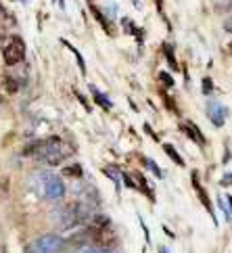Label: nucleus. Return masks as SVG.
I'll return each mask as SVG.
<instances>
[{"instance_id": "nucleus-1", "label": "nucleus", "mask_w": 232, "mask_h": 253, "mask_svg": "<svg viewBox=\"0 0 232 253\" xmlns=\"http://www.w3.org/2000/svg\"><path fill=\"white\" fill-rule=\"evenodd\" d=\"M67 153L69 151L63 147V140H61L59 136H50V138L36 140L32 144H28V147L21 151V155L42 159L44 164H48V166H59L61 161L65 159Z\"/></svg>"}, {"instance_id": "nucleus-2", "label": "nucleus", "mask_w": 232, "mask_h": 253, "mask_svg": "<svg viewBox=\"0 0 232 253\" xmlns=\"http://www.w3.org/2000/svg\"><path fill=\"white\" fill-rule=\"evenodd\" d=\"M34 184H36V191L44 199H48V201H61L65 197V184L57 174H50V171L36 174Z\"/></svg>"}, {"instance_id": "nucleus-3", "label": "nucleus", "mask_w": 232, "mask_h": 253, "mask_svg": "<svg viewBox=\"0 0 232 253\" xmlns=\"http://www.w3.org/2000/svg\"><path fill=\"white\" fill-rule=\"evenodd\" d=\"M67 241L61 234H42L28 245V253H63Z\"/></svg>"}, {"instance_id": "nucleus-4", "label": "nucleus", "mask_w": 232, "mask_h": 253, "mask_svg": "<svg viewBox=\"0 0 232 253\" xmlns=\"http://www.w3.org/2000/svg\"><path fill=\"white\" fill-rule=\"evenodd\" d=\"M23 57H25V44H23L21 38H17L15 36V38H11V42H8L4 46V50H2L4 65L13 67V65H17V63H21Z\"/></svg>"}, {"instance_id": "nucleus-5", "label": "nucleus", "mask_w": 232, "mask_h": 253, "mask_svg": "<svg viewBox=\"0 0 232 253\" xmlns=\"http://www.w3.org/2000/svg\"><path fill=\"white\" fill-rule=\"evenodd\" d=\"M226 115H228V109L224 105H220V103H207V117L211 120L213 126H224L226 122Z\"/></svg>"}, {"instance_id": "nucleus-6", "label": "nucleus", "mask_w": 232, "mask_h": 253, "mask_svg": "<svg viewBox=\"0 0 232 253\" xmlns=\"http://www.w3.org/2000/svg\"><path fill=\"white\" fill-rule=\"evenodd\" d=\"M193 186H194V191H197V197L201 199V203H203V207L209 211V215L213 218V222H218L216 220V213H213V207H211V201H209V197H207V193H205V188L201 186V182H199V176H197V171H193Z\"/></svg>"}, {"instance_id": "nucleus-7", "label": "nucleus", "mask_w": 232, "mask_h": 253, "mask_svg": "<svg viewBox=\"0 0 232 253\" xmlns=\"http://www.w3.org/2000/svg\"><path fill=\"white\" fill-rule=\"evenodd\" d=\"M180 128H182V132L186 134V136H189V138H193L194 142L199 144V147H205V142H207V140H205L203 132L197 128V124H194V122H184V124L180 126Z\"/></svg>"}, {"instance_id": "nucleus-8", "label": "nucleus", "mask_w": 232, "mask_h": 253, "mask_svg": "<svg viewBox=\"0 0 232 253\" xmlns=\"http://www.w3.org/2000/svg\"><path fill=\"white\" fill-rule=\"evenodd\" d=\"M88 6H90V13H92V15L96 17V21H99V23L103 25V30H105V32H109V34L113 36V34H115V30H113V25H111V21H109V19H105V15H103V13H101V11H99V8H96V6L92 4V2H90V4H88Z\"/></svg>"}, {"instance_id": "nucleus-9", "label": "nucleus", "mask_w": 232, "mask_h": 253, "mask_svg": "<svg viewBox=\"0 0 232 253\" xmlns=\"http://www.w3.org/2000/svg\"><path fill=\"white\" fill-rule=\"evenodd\" d=\"M134 178H136V182H138V184H136V188H140V191H142V193H145V195H147V197L151 199V201H155L153 188H151V186H149V182H147V178H145V176H142V174H140V171H136V174H134Z\"/></svg>"}, {"instance_id": "nucleus-10", "label": "nucleus", "mask_w": 232, "mask_h": 253, "mask_svg": "<svg viewBox=\"0 0 232 253\" xmlns=\"http://www.w3.org/2000/svg\"><path fill=\"white\" fill-rule=\"evenodd\" d=\"M90 92H92V96H94V101L96 103H99L101 107H103V109H107V111H109L111 109V107H113V103L109 101V98H107L103 92H101V90L99 88H94V86H90Z\"/></svg>"}, {"instance_id": "nucleus-11", "label": "nucleus", "mask_w": 232, "mask_h": 253, "mask_svg": "<svg viewBox=\"0 0 232 253\" xmlns=\"http://www.w3.org/2000/svg\"><path fill=\"white\" fill-rule=\"evenodd\" d=\"M163 151L167 153V157H169V159H174V161H176V164H178V166H180V168H184V159L180 157V153H178V151L174 149V144H169V142H165V144H163Z\"/></svg>"}, {"instance_id": "nucleus-12", "label": "nucleus", "mask_w": 232, "mask_h": 253, "mask_svg": "<svg viewBox=\"0 0 232 253\" xmlns=\"http://www.w3.org/2000/svg\"><path fill=\"white\" fill-rule=\"evenodd\" d=\"M103 174H105V176H109L113 182L119 186V182H121V171L115 168V166H105V168H103Z\"/></svg>"}, {"instance_id": "nucleus-13", "label": "nucleus", "mask_w": 232, "mask_h": 253, "mask_svg": "<svg viewBox=\"0 0 232 253\" xmlns=\"http://www.w3.org/2000/svg\"><path fill=\"white\" fill-rule=\"evenodd\" d=\"M121 23H123V30H126L128 34H134V36H136V40L142 42V30H138L136 25H134V21H130V19H126V17H123Z\"/></svg>"}, {"instance_id": "nucleus-14", "label": "nucleus", "mask_w": 232, "mask_h": 253, "mask_svg": "<svg viewBox=\"0 0 232 253\" xmlns=\"http://www.w3.org/2000/svg\"><path fill=\"white\" fill-rule=\"evenodd\" d=\"M63 174L69 176V178H82L84 176V169H82V166H79V164H74V166L63 168Z\"/></svg>"}, {"instance_id": "nucleus-15", "label": "nucleus", "mask_w": 232, "mask_h": 253, "mask_svg": "<svg viewBox=\"0 0 232 253\" xmlns=\"http://www.w3.org/2000/svg\"><path fill=\"white\" fill-rule=\"evenodd\" d=\"M163 52H165V59H167V63H169V67L178 69V63H176V57H174V48L169 46V44H163Z\"/></svg>"}, {"instance_id": "nucleus-16", "label": "nucleus", "mask_w": 232, "mask_h": 253, "mask_svg": "<svg viewBox=\"0 0 232 253\" xmlns=\"http://www.w3.org/2000/svg\"><path fill=\"white\" fill-rule=\"evenodd\" d=\"M142 161H145V166H147V168H149L151 171H153V174H155L157 178H161V176H163V171H161V169H159V166L155 164V161H153V159H149V157H142Z\"/></svg>"}, {"instance_id": "nucleus-17", "label": "nucleus", "mask_w": 232, "mask_h": 253, "mask_svg": "<svg viewBox=\"0 0 232 253\" xmlns=\"http://www.w3.org/2000/svg\"><path fill=\"white\" fill-rule=\"evenodd\" d=\"M63 44H65V46L71 50V52H74V57L77 59V63H79V69H82L84 71V74H86V65H84V59H82V55H79V50L77 48H74V46H71V44L67 42V40H63Z\"/></svg>"}, {"instance_id": "nucleus-18", "label": "nucleus", "mask_w": 232, "mask_h": 253, "mask_svg": "<svg viewBox=\"0 0 232 253\" xmlns=\"http://www.w3.org/2000/svg\"><path fill=\"white\" fill-rule=\"evenodd\" d=\"M220 207H222V211H224L226 220L230 222V218H232V213H230V197H226V201L224 199H220Z\"/></svg>"}, {"instance_id": "nucleus-19", "label": "nucleus", "mask_w": 232, "mask_h": 253, "mask_svg": "<svg viewBox=\"0 0 232 253\" xmlns=\"http://www.w3.org/2000/svg\"><path fill=\"white\" fill-rule=\"evenodd\" d=\"M4 86H6V90H8L11 94H15L17 90H19V84H17L13 78H4Z\"/></svg>"}, {"instance_id": "nucleus-20", "label": "nucleus", "mask_w": 232, "mask_h": 253, "mask_svg": "<svg viewBox=\"0 0 232 253\" xmlns=\"http://www.w3.org/2000/svg\"><path fill=\"white\" fill-rule=\"evenodd\" d=\"M211 90H213V82L209 78H203V94H211Z\"/></svg>"}, {"instance_id": "nucleus-21", "label": "nucleus", "mask_w": 232, "mask_h": 253, "mask_svg": "<svg viewBox=\"0 0 232 253\" xmlns=\"http://www.w3.org/2000/svg\"><path fill=\"white\" fill-rule=\"evenodd\" d=\"M159 80H161V82H163L167 88H172V86H174V78H169L165 71H161V74H159Z\"/></svg>"}, {"instance_id": "nucleus-22", "label": "nucleus", "mask_w": 232, "mask_h": 253, "mask_svg": "<svg viewBox=\"0 0 232 253\" xmlns=\"http://www.w3.org/2000/svg\"><path fill=\"white\" fill-rule=\"evenodd\" d=\"M121 180H123V184H126L128 188H136V184H134V180L130 174H121Z\"/></svg>"}, {"instance_id": "nucleus-23", "label": "nucleus", "mask_w": 232, "mask_h": 253, "mask_svg": "<svg viewBox=\"0 0 232 253\" xmlns=\"http://www.w3.org/2000/svg\"><path fill=\"white\" fill-rule=\"evenodd\" d=\"M76 96L79 98V103H82V105L86 107V111H90V109H92V107H90V105H88V101H86V98H84L82 94H79V92H76Z\"/></svg>"}, {"instance_id": "nucleus-24", "label": "nucleus", "mask_w": 232, "mask_h": 253, "mask_svg": "<svg viewBox=\"0 0 232 253\" xmlns=\"http://www.w3.org/2000/svg\"><path fill=\"white\" fill-rule=\"evenodd\" d=\"M4 17H6V8L0 4V19H4Z\"/></svg>"}, {"instance_id": "nucleus-25", "label": "nucleus", "mask_w": 232, "mask_h": 253, "mask_svg": "<svg viewBox=\"0 0 232 253\" xmlns=\"http://www.w3.org/2000/svg\"><path fill=\"white\" fill-rule=\"evenodd\" d=\"M224 182H226V186L230 184V174H226V176H224V180H222V184H224Z\"/></svg>"}, {"instance_id": "nucleus-26", "label": "nucleus", "mask_w": 232, "mask_h": 253, "mask_svg": "<svg viewBox=\"0 0 232 253\" xmlns=\"http://www.w3.org/2000/svg\"><path fill=\"white\" fill-rule=\"evenodd\" d=\"M159 253H169V251H167L165 247H161V249H159Z\"/></svg>"}, {"instance_id": "nucleus-27", "label": "nucleus", "mask_w": 232, "mask_h": 253, "mask_svg": "<svg viewBox=\"0 0 232 253\" xmlns=\"http://www.w3.org/2000/svg\"><path fill=\"white\" fill-rule=\"evenodd\" d=\"M134 4H138V0H134Z\"/></svg>"}]
</instances>
